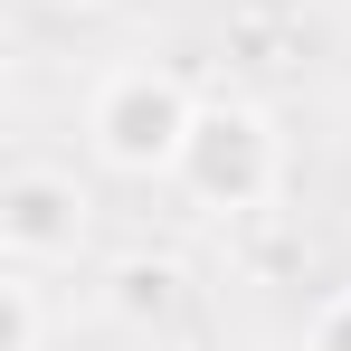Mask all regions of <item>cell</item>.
Here are the masks:
<instances>
[{
  "mask_svg": "<svg viewBox=\"0 0 351 351\" xmlns=\"http://www.w3.org/2000/svg\"><path fill=\"white\" fill-rule=\"evenodd\" d=\"M0 351H48V304H38V276L29 266L0 276Z\"/></svg>",
  "mask_w": 351,
  "mask_h": 351,
  "instance_id": "5",
  "label": "cell"
},
{
  "mask_svg": "<svg viewBox=\"0 0 351 351\" xmlns=\"http://www.w3.org/2000/svg\"><path fill=\"white\" fill-rule=\"evenodd\" d=\"M95 237V190L66 171V162H19L0 180V256L48 276V266H76Z\"/></svg>",
  "mask_w": 351,
  "mask_h": 351,
  "instance_id": "3",
  "label": "cell"
},
{
  "mask_svg": "<svg viewBox=\"0 0 351 351\" xmlns=\"http://www.w3.org/2000/svg\"><path fill=\"white\" fill-rule=\"evenodd\" d=\"M190 114H199V95L171 66H114L86 95V152L123 180H171L180 143H190Z\"/></svg>",
  "mask_w": 351,
  "mask_h": 351,
  "instance_id": "2",
  "label": "cell"
},
{
  "mask_svg": "<svg viewBox=\"0 0 351 351\" xmlns=\"http://www.w3.org/2000/svg\"><path fill=\"white\" fill-rule=\"evenodd\" d=\"M66 10H114V0H66Z\"/></svg>",
  "mask_w": 351,
  "mask_h": 351,
  "instance_id": "7",
  "label": "cell"
},
{
  "mask_svg": "<svg viewBox=\"0 0 351 351\" xmlns=\"http://www.w3.org/2000/svg\"><path fill=\"white\" fill-rule=\"evenodd\" d=\"M95 304H105V323L123 332H162L190 313V266H180L171 247H123L114 266L95 276Z\"/></svg>",
  "mask_w": 351,
  "mask_h": 351,
  "instance_id": "4",
  "label": "cell"
},
{
  "mask_svg": "<svg viewBox=\"0 0 351 351\" xmlns=\"http://www.w3.org/2000/svg\"><path fill=\"white\" fill-rule=\"evenodd\" d=\"M304 351H351V285L313 304V323H304Z\"/></svg>",
  "mask_w": 351,
  "mask_h": 351,
  "instance_id": "6",
  "label": "cell"
},
{
  "mask_svg": "<svg viewBox=\"0 0 351 351\" xmlns=\"http://www.w3.org/2000/svg\"><path fill=\"white\" fill-rule=\"evenodd\" d=\"M180 199L199 209V219H256L276 190H285V133L266 105H247V95H199V114H190V143H180Z\"/></svg>",
  "mask_w": 351,
  "mask_h": 351,
  "instance_id": "1",
  "label": "cell"
}]
</instances>
